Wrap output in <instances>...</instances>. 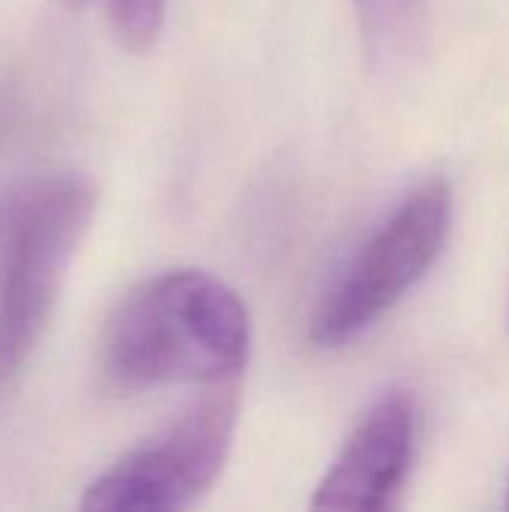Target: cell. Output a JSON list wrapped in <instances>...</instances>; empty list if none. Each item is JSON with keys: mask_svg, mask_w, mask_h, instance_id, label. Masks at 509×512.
<instances>
[{"mask_svg": "<svg viewBox=\"0 0 509 512\" xmlns=\"http://www.w3.org/2000/svg\"><path fill=\"white\" fill-rule=\"evenodd\" d=\"M252 342L243 300L204 270H168L132 288L99 342V372L114 393L165 384H234Z\"/></svg>", "mask_w": 509, "mask_h": 512, "instance_id": "6da1fadb", "label": "cell"}, {"mask_svg": "<svg viewBox=\"0 0 509 512\" xmlns=\"http://www.w3.org/2000/svg\"><path fill=\"white\" fill-rule=\"evenodd\" d=\"M96 186L45 171L0 198V393L30 366L96 216Z\"/></svg>", "mask_w": 509, "mask_h": 512, "instance_id": "7a4b0ae2", "label": "cell"}, {"mask_svg": "<svg viewBox=\"0 0 509 512\" xmlns=\"http://www.w3.org/2000/svg\"><path fill=\"white\" fill-rule=\"evenodd\" d=\"M453 225V189L429 177L408 192L336 276L312 315L309 339L339 348L378 324L441 258Z\"/></svg>", "mask_w": 509, "mask_h": 512, "instance_id": "3957f363", "label": "cell"}, {"mask_svg": "<svg viewBox=\"0 0 509 512\" xmlns=\"http://www.w3.org/2000/svg\"><path fill=\"white\" fill-rule=\"evenodd\" d=\"M237 381L210 387L150 441L108 465L81 495L84 510H183L222 474L237 429Z\"/></svg>", "mask_w": 509, "mask_h": 512, "instance_id": "277c9868", "label": "cell"}, {"mask_svg": "<svg viewBox=\"0 0 509 512\" xmlns=\"http://www.w3.org/2000/svg\"><path fill=\"white\" fill-rule=\"evenodd\" d=\"M417 441V405L408 393H384L360 417L336 462L312 495L315 510H387L402 492Z\"/></svg>", "mask_w": 509, "mask_h": 512, "instance_id": "5b68a950", "label": "cell"}, {"mask_svg": "<svg viewBox=\"0 0 509 512\" xmlns=\"http://www.w3.org/2000/svg\"><path fill=\"white\" fill-rule=\"evenodd\" d=\"M357 9L372 57L390 60L411 39L420 0H357Z\"/></svg>", "mask_w": 509, "mask_h": 512, "instance_id": "8992f818", "label": "cell"}, {"mask_svg": "<svg viewBox=\"0 0 509 512\" xmlns=\"http://www.w3.org/2000/svg\"><path fill=\"white\" fill-rule=\"evenodd\" d=\"M72 6L102 3L108 24L129 51H147L165 21V0H69Z\"/></svg>", "mask_w": 509, "mask_h": 512, "instance_id": "52a82bcc", "label": "cell"}, {"mask_svg": "<svg viewBox=\"0 0 509 512\" xmlns=\"http://www.w3.org/2000/svg\"><path fill=\"white\" fill-rule=\"evenodd\" d=\"M507 507H509V498H507Z\"/></svg>", "mask_w": 509, "mask_h": 512, "instance_id": "ba28073f", "label": "cell"}]
</instances>
